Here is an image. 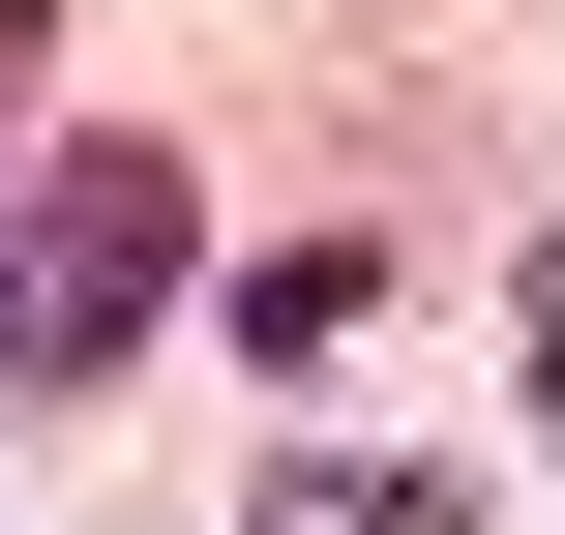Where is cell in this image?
<instances>
[{
  "mask_svg": "<svg viewBox=\"0 0 565 535\" xmlns=\"http://www.w3.org/2000/svg\"><path fill=\"white\" fill-rule=\"evenodd\" d=\"M179 149H60L30 208H0V387H119L149 357V298H179Z\"/></svg>",
  "mask_w": 565,
  "mask_h": 535,
  "instance_id": "1",
  "label": "cell"
},
{
  "mask_svg": "<svg viewBox=\"0 0 565 535\" xmlns=\"http://www.w3.org/2000/svg\"><path fill=\"white\" fill-rule=\"evenodd\" d=\"M30 60H60V30H30V0H0V119H30Z\"/></svg>",
  "mask_w": 565,
  "mask_h": 535,
  "instance_id": "2",
  "label": "cell"
}]
</instances>
